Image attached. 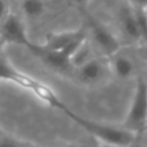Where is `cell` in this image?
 Here are the masks:
<instances>
[{
  "label": "cell",
  "mask_w": 147,
  "mask_h": 147,
  "mask_svg": "<svg viewBox=\"0 0 147 147\" xmlns=\"http://www.w3.org/2000/svg\"><path fill=\"white\" fill-rule=\"evenodd\" d=\"M70 119H72L79 127H81L84 130L89 133L92 137L98 140L103 145H116L121 147H129L136 141V136L132 134L130 132L123 129L121 127H112V125L102 124V123L92 121V120L84 119L79 115L74 114L70 111L67 114Z\"/></svg>",
  "instance_id": "obj_1"
},
{
  "label": "cell",
  "mask_w": 147,
  "mask_h": 147,
  "mask_svg": "<svg viewBox=\"0 0 147 147\" xmlns=\"http://www.w3.org/2000/svg\"><path fill=\"white\" fill-rule=\"evenodd\" d=\"M121 128L136 137L147 132V81L143 78L136 83L132 102Z\"/></svg>",
  "instance_id": "obj_2"
},
{
  "label": "cell",
  "mask_w": 147,
  "mask_h": 147,
  "mask_svg": "<svg viewBox=\"0 0 147 147\" xmlns=\"http://www.w3.org/2000/svg\"><path fill=\"white\" fill-rule=\"evenodd\" d=\"M83 12L84 17L86 21V26L90 30V36L93 39L96 47L101 54L107 58V57H114L120 49V43L116 39V36L99 21H97L93 16H90L85 9H80Z\"/></svg>",
  "instance_id": "obj_3"
},
{
  "label": "cell",
  "mask_w": 147,
  "mask_h": 147,
  "mask_svg": "<svg viewBox=\"0 0 147 147\" xmlns=\"http://www.w3.org/2000/svg\"><path fill=\"white\" fill-rule=\"evenodd\" d=\"M0 39L5 44H13V45H21L25 48H30L32 41L27 35L26 27L22 20L17 14L9 13L0 23Z\"/></svg>",
  "instance_id": "obj_4"
},
{
  "label": "cell",
  "mask_w": 147,
  "mask_h": 147,
  "mask_svg": "<svg viewBox=\"0 0 147 147\" xmlns=\"http://www.w3.org/2000/svg\"><path fill=\"white\" fill-rule=\"evenodd\" d=\"M28 51L39 58L47 67L54 70V71L65 72L72 69L71 63H70V58L66 57L62 52L59 51H51V49L44 48L41 44H35L32 43Z\"/></svg>",
  "instance_id": "obj_5"
},
{
  "label": "cell",
  "mask_w": 147,
  "mask_h": 147,
  "mask_svg": "<svg viewBox=\"0 0 147 147\" xmlns=\"http://www.w3.org/2000/svg\"><path fill=\"white\" fill-rule=\"evenodd\" d=\"M86 31L84 28H78V30H69L62 31V32H51L45 36V43L41 44L44 48L51 49V51H63L71 41L76 38L85 34Z\"/></svg>",
  "instance_id": "obj_6"
},
{
  "label": "cell",
  "mask_w": 147,
  "mask_h": 147,
  "mask_svg": "<svg viewBox=\"0 0 147 147\" xmlns=\"http://www.w3.org/2000/svg\"><path fill=\"white\" fill-rule=\"evenodd\" d=\"M79 78L84 83H96L101 80L106 71V62L102 58H92L78 69Z\"/></svg>",
  "instance_id": "obj_7"
},
{
  "label": "cell",
  "mask_w": 147,
  "mask_h": 147,
  "mask_svg": "<svg viewBox=\"0 0 147 147\" xmlns=\"http://www.w3.org/2000/svg\"><path fill=\"white\" fill-rule=\"evenodd\" d=\"M119 22L120 28L124 32L127 38H129L133 41H140V35H138V28L136 23L134 10L132 5H125L119 12Z\"/></svg>",
  "instance_id": "obj_8"
},
{
  "label": "cell",
  "mask_w": 147,
  "mask_h": 147,
  "mask_svg": "<svg viewBox=\"0 0 147 147\" xmlns=\"http://www.w3.org/2000/svg\"><path fill=\"white\" fill-rule=\"evenodd\" d=\"M110 66H111L112 71L115 72V75H117L119 78H123V79L132 76L133 71H134L133 62L124 56H114Z\"/></svg>",
  "instance_id": "obj_9"
},
{
  "label": "cell",
  "mask_w": 147,
  "mask_h": 147,
  "mask_svg": "<svg viewBox=\"0 0 147 147\" xmlns=\"http://www.w3.org/2000/svg\"><path fill=\"white\" fill-rule=\"evenodd\" d=\"M92 58H93V57H92L90 45H89L88 41H85V43H84L83 45L74 53V56L71 57V58H70V63H71L72 67H75V69L78 70L79 67H81L83 65H85L86 62L90 61Z\"/></svg>",
  "instance_id": "obj_10"
},
{
  "label": "cell",
  "mask_w": 147,
  "mask_h": 147,
  "mask_svg": "<svg viewBox=\"0 0 147 147\" xmlns=\"http://www.w3.org/2000/svg\"><path fill=\"white\" fill-rule=\"evenodd\" d=\"M134 17H136V23H137L138 28V35H140V43L142 45L147 44V10L141 9V8H134Z\"/></svg>",
  "instance_id": "obj_11"
},
{
  "label": "cell",
  "mask_w": 147,
  "mask_h": 147,
  "mask_svg": "<svg viewBox=\"0 0 147 147\" xmlns=\"http://www.w3.org/2000/svg\"><path fill=\"white\" fill-rule=\"evenodd\" d=\"M22 10L27 17L36 18L41 16L45 10V4L35 0H22Z\"/></svg>",
  "instance_id": "obj_12"
},
{
  "label": "cell",
  "mask_w": 147,
  "mask_h": 147,
  "mask_svg": "<svg viewBox=\"0 0 147 147\" xmlns=\"http://www.w3.org/2000/svg\"><path fill=\"white\" fill-rule=\"evenodd\" d=\"M0 147H34L32 143L0 133Z\"/></svg>",
  "instance_id": "obj_13"
},
{
  "label": "cell",
  "mask_w": 147,
  "mask_h": 147,
  "mask_svg": "<svg viewBox=\"0 0 147 147\" xmlns=\"http://www.w3.org/2000/svg\"><path fill=\"white\" fill-rule=\"evenodd\" d=\"M9 14V0H0V23Z\"/></svg>",
  "instance_id": "obj_14"
},
{
  "label": "cell",
  "mask_w": 147,
  "mask_h": 147,
  "mask_svg": "<svg viewBox=\"0 0 147 147\" xmlns=\"http://www.w3.org/2000/svg\"><path fill=\"white\" fill-rule=\"evenodd\" d=\"M132 7L147 10V0H132Z\"/></svg>",
  "instance_id": "obj_15"
},
{
  "label": "cell",
  "mask_w": 147,
  "mask_h": 147,
  "mask_svg": "<svg viewBox=\"0 0 147 147\" xmlns=\"http://www.w3.org/2000/svg\"><path fill=\"white\" fill-rule=\"evenodd\" d=\"M89 1H90V0H74V3L78 4L79 7H80V9H85V5L88 4Z\"/></svg>",
  "instance_id": "obj_16"
},
{
  "label": "cell",
  "mask_w": 147,
  "mask_h": 147,
  "mask_svg": "<svg viewBox=\"0 0 147 147\" xmlns=\"http://www.w3.org/2000/svg\"><path fill=\"white\" fill-rule=\"evenodd\" d=\"M138 138V137H137ZM137 138H136V141L132 143L129 147H147L146 145H143V143H141V142H137Z\"/></svg>",
  "instance_id": "obj_17"
},
{
  "label": "cell",
  "mask_w": 147,
  "mask_h": 147,
  "mask_svg": "<svg viewBox=\"0 0 147 147\" xmlns=\"http://www.w3.org/2000/svg\"><path fill=\"white\" fill-rule=\"evenodd\" d=\"M141 54H142V56L147 59V44H146V45H142V47H141Z\"/></svg>",
  "instance_id": "obj_18"
},
{
  "label": "cell",
  "mask_w": 147,
  "mask_h": 147,
  "mask_svg": "<svg viewBox=\"0 0 147 147\" xmlns=\"http://www.w3.org/2000/svg\"><path fill=\"white\" fill-rule=\"evenodd\" d=\"M99 147H121V146H116V145H103V143H101V146Z\"/></svg>",
  "instance_id": "obj_19"
},
{
  "label": "cell",
  "mask_w": 147,
  "mask_h": 147,
  "mask_svg": "<svg viewBox=\"0 0 147 147\" xmlns=\"http://www.w3.org/2000/svg\"><path fill=\"white\" fill-rule=\"evenodd\" d=\"M35 1H40V3H44V4H45V3H48V1H52V0H35Z\"/></svg>",
  "instance_id": "obj_20"
},
{
  "label": "cell",
  "mask_w": 147,
  "mask_h": 147,
  "mask_svg": "<svg viewBox=\"0 0 147 147\" xmlns=\"http://www.w3.org/2000/svg\"><path fill=\"white\" fill-rule=\"evenodd\" d=\"M3 47H4V43H3V40H1V39H0V51H1V48H3Z\"/></svg>",
  "instance_id": "obj_21"
},
{
  "label": "cell",
  "mask_w": 147,
  "mask_h": 147,
  "mask_svg": "<svg viewBox=\"0 0 147 147\" xmlns=\"http://www.w3.org/2000/svg\"><path fill=\"white\" fill-rule=\"evenodd\" d=\"M78 147H89V146H78Z\"/></svg>",
  "instance_id": "obj_22"
}]
</instances>
